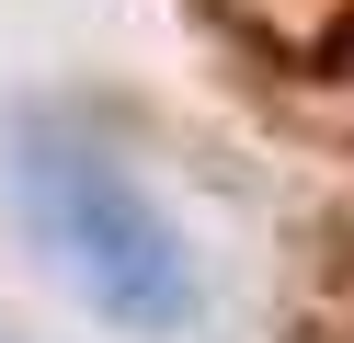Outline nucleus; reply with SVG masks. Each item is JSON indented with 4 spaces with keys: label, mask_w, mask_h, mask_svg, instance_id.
Instances as JSON below:
<instances>
[{
    "label": "nucleus",
    "mask_w": 354,
    "mask_h": 343,
    "mask_svg": "<svg viewBox=\"0 0 354 343\" xmlns=\"http://www.w3.org/2000/svg\"><path fill=\"white\" fill-rule=\"evenodd\" d=\"M0 172H12V218L35 229V252H46L115 332H183L194 320V252H183V229L160 218V195H149L92 126L24 114V126L0 137Z\"/></svg>",
    "instance_id": "nucleus-1"
}]
</instances>
